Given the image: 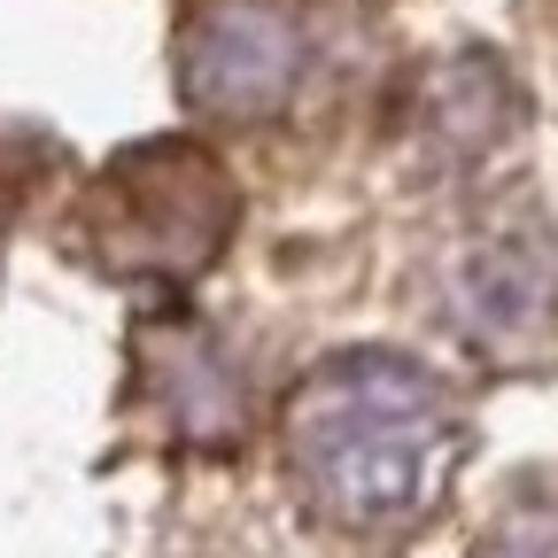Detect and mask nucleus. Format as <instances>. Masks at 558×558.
Wrapping results in <instances>:
<instances>
[{"label": "nucleus", "mask_w": 558, "mask_h": 558, "mask_svg": "<svg viewBox=\"0 0 558 558\" xmlns=\"http://www.w3.org/2000/svg\"><path fill=\"white\" fill-rule=\"evenodd\" d=\"M450 396L388 349H349L288 396V465L303 497L341 527H411L442 505L458 473Z\"/></svg>", "instance_id": "nucleus-1"}, {"label": "nucleus", "mask_w": 558, "mask_h": 558, "mask_svg": "<svg viewBox=\"0 0 558 558\" xmlns=\"http://www.w3.org/2000/svg\"><path fill=\"white\" fill-rule=\"evenodd\" d=\"M241 226L233 171L194 140H148L117 156L78 209V248L117 279H194Z\"/></svg>", "instance_id": "nucleus-2"}, {"label": "nucleus", "mask_w": 558, "mask_h": 558, "mask_svg": "<svg viewBox=\"0 0 558 558\" xmlns=\"http://www.w3.org/2000/svg\"><path fill=\"white\" fill-rule=\"evenodd\" d=\"M311 32L295 0H202L179 32V94L194 117L271 124L295 101Z\"/></svg>", "instance_id": "nucleus-3"}, {"label": "nucleus", "mask_w": 558, "mask_h": 558, "mask_svg": "<svg viewBox=\"0 0 558 558\" xmlns=\"http://www.w3.org/2000/svg\"><path fill=\"white\" fill-rule=\"evenodd\" d=\"M435 295L481 357H543L558 341V241L535 226H481L442 256Z\"/></svg>", "instance_id": "nucleus-4"}, {"label": "nucleus", "mask_w": 558, "mask_h": 558, "mask_svg": "<svg viewBox=\"0 0 558 558\" xmlns=\"http://www.w3.org/2000/svg\"><path fill=\"white\" fill-rule=\"evenodd\" d=\"M140 373H148L156 403L171 411V427L186 442H209V450L241 442V427H248V373L209 326L156 318L148 333H140Z\"/></svg>", "instance_id": "nucleus-5"}, {"label": "nucleus", "mask_w": 558, "mask_h": 558, "mask_svg": "<svg viewBox=\"0 0 558 558\" xmlns=\"http://www.w3.org/2000/svg\"><path fill=\"white\" fill-rule=\"evenodd\" d=\"M520 124V94L512 78L488 54H458L442 62L427 86H418V109H411V132H418V148H427L435 163H481V156H497L505 140Z\"/></svg>", "instance_id": "nucleus-6"}, {"label": "nucleus", "mask_w": 558, "mask_h": 558, "mask_svg": "<svg viewBox=\"0 0 558 558\" xmlns=\"http://www.w3.org/2000/svg\"><path fill=\"white\" fill-rule=\"evenodd\" d=\"M481 558H558V497H550V505L512 512L497 535H488V550H481Z\"/></svg>", "instance_id": "nucleus-7"}]
</instances>
